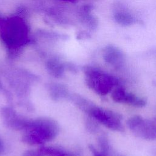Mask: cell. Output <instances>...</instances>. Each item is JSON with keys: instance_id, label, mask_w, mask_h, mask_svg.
<instances>
[{"instance_id": "1", "label": "cell", "mask_w": 156, "mask_h": 156, "mask_svg": "<svg viewBox=\"0 0 156 156\" xmlns=\"http://www.w3.org/2000/svg\"><path fill=\"white\" fill-rule=\"evenodd\" d=\"M83 71L87 76L88 86L99 95L107 94L112 91L114 87L119 85V82L116 77L98 68L87 66L84 67Z\"/></svg>"}, {"instance_id": "2", "label": "cell", "mask_w": 156, "mask_h": 156, "mask_svg": "<svg viewBox=\"0 0 156 156\" xmlns=\"http://www.w3.org/2000/svg\"><path fill=\"white\" fill-rule=\"evenodd\" d=\"M127 126L139 138L146 140H156V123L140 115H134L128 119Z\"/></svg>"}, {"instance_id": "3", "label": "cell", "mask_w": 156, "mask_h": 156, "mask_svg": "<svg viewBox=\"0 0 156 156\" xmlns=\"http://www.w3.org/2000/svg\"><path fill=\"white\" fill-rule=\"evenodd\" d=\"M87 113L110 130L118 132H123L124 130L121 122L122 116L113 111L97 107L94 104Z\"/></svg>"}, {"instance_id": "4", "label": "cell", "mask_w": 156, "mask_h": 156, "mask_svg": "<svg viewBox=\"0 0 156 156\" xmlns=\"http://www.w3.org/2000/svg\"><path fill=\"white\" fill-rule=\"evenodd\" d=\"M29 129L34 130L44 142L53 140L59 132V126L57 122L54 119L46 117L32 120Z\"/></svg>"}, {"instance_id": "5", "label": "cell", "mask_w": 156, "mask_h": 156, "mask_svg": "<svg viewBox=\"0 0 156 156\" xmlns=\"http://www.w3.org/2000/svg\"><path fill=\"white\" fill-rule=\"evenodd\" d=\"M0 115L4 123L8 127L15 130L29 129L32 121L18 115L13 109L10 107H3L0 111Z\"/></svg>"}, {"instance_id": "6", "label": "cell", "mask_w": 156, "mask_h": 156, "mask_svg": "<svg viewBox=\"0 0 156 156\" xmlns=\"http://www.w3.org/2000/svg\"><path fill=\"white\" fill-rule=\"evenodd\" d=\"M104 61L116 69H121L126 63V55L118 47L113 44L106 46L102 52Z\"/></svg>"}, {"instance_id": "7", "label": "cell", "mask_w": 156, "mask_h": 156, "mask_svg": "<svg viewBox=\"0 0 156 156\" xmlns=\"http://www.w3.org/2000/svg\"><path fill=\"white\" fill-rule=\"evenodd\" d=\"M115 21L122 26H129L135 23V19L128 12L118 10L114 14Z\"/></svg>"}, {"instance_id": "8", "label": "cell", "mask_w": 156, "mask_h": 156, "mask_svg": "<svg viewBox=\"0 0 156 156\" xmlns=\"http://www.w3.org/2000/svg\"><path fill=\"white\" fill-rule=\"evenodd\" d=\"M46 68L49 74L55 77H61L64 71L63 65L56 58L48 60L46 63Z\"/></svg>"}, {"instance_id": "9", "label": "cell", "mask_w": 156, "mask_h": 156, "mask_svg": "<svg viewBox=\"0 0 156 156\" xmlns=\"http://www.w3.org/2000/svg\"><path fill=\"white\" fill-rule=\"evenodd\" d=\"M125 104H129L135 107L141 108L144 107L146 105V100L144 98L137 96L132 93L127 92Z\"/></svg>"}, {"instance_id": "10", "label": "cell", "mask_w": 156, "mask_h": 156, "mask_svg": "<svg viewBox=\"0 0 156 156\" xmlns=\"http://www.w3.org/2000/svg\"><path fill=\"white\" fill-rule=\"evenodd\" d=\"M127 94V91L124 88L120 86H116V87L112 91L111 98L115 102L125 104Z\"/></svg>"}, {"instance_id": "11", "label": "cell", "mask_w": 156, "mask_h": 156, "mask_svg": "<svg viewBox=\"0 0 156 156\" xmlns=\"http://www.w3.org/2000/svg\"><path fill=\"white\" fill-rule=\"evenodd\" d=\"M51 96L54 99L62 98L63 96H66L67 94V90L66 88L60 84L54 85L51 88Z\"/></svg>"}, {"instance_id": "12", "label": "cell", "mask_w": 156, "mask_h": 156, "mask_svg": "<svg viewBox=\"0 0 156 156\" xmlns=\"http://www.w3.org/2000/svg\"><path fill=\"white\" fill-rule=\"evenodd\" d=\"M98 144L101 149V152L108 155V153L110 151V143L107 136L105 135H101L98 138Z\"/></svg>"}, {"instance_id": "13", "label": "cell", "mask_w": 156, "mask_h": 156, "mask_svg": "<svg viewBox=\"0 0 156 156\" xmlns=\"http://www.w3.org/2000/svg\"><path fill=\"white\" fill-rule=\"evenodd\" d=\"M89 148H90V150L91 151V152H92L93 156H107V155L102 153V152L98 151L93 145H90Z\"/></svg>"}, {"instance_id": "14", "label": "cell", "mask_w": 156, "mask_h": 156, "mask_svg": "<svg viewBox=\"0 0 156 156\" xmlns=\"http://www.w3.org/2000/svg\"><path fill=\"white\" fill-rule=\"evenodd\" d=\"M3 151H4V144H3V142L0 138V155L3 152Z\"/></svg>"}, {"instance_id": "15", "label": "cell", "mask_w": 156, "mask_h": 156, "mask_svg": "<svg viewBox=\"0 0 156 156\" xmlns=\"http://www.w3.org/2000/svg\"><path fill=\"white\" fill-rule=\"evenodd\" d=\"M56 156H68V155H66L65 154H57L56 155Z\"/></svg>"}, {"instance_id": "16", "label": "cell", "mask_w": 156, "mask_h": 156, "mask_svg": "<svg viewBox=\"0 0 156 156\" xmlns=\"http://www.w3.org/2000/svg\"><path fill=\"white\" fill-rule=\"evenodd\" d=\"M65 1H70V2H74V1H75V0H65Z\"/></svg>"}, {"instance_id": "17", "label": "cell", "mask_w": 156, "mask_h": 156, "mask_svg": "<svg viewBox=\"0 0 156 156\" xmlns=\"http://www.w3.org/2000/svg\"><path fill=\"white\" fill-rule=\"evenodd\" d=\"M154 121H155V123H156V118H154Z\"/></svg>"}, {"instance_id": "18", "label": "cell", "mask_w": 156, "mask_h": 156, "mask_svg": "<svg viewBox=\"0 0 156 156\" xmlns=\"http://www.w3.org/2000/svg\"><path fill=\"white\" fill-rule=\"evenodd\" d=\"M119 156H124V155H119Z\"/></svg>"}]
</instances>
